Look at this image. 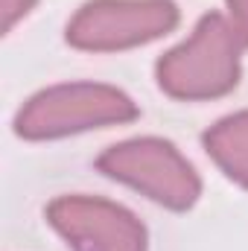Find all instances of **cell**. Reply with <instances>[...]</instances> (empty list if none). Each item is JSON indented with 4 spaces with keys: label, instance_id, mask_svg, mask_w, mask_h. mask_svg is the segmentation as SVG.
<instances>
[{
    "label": "cell",
    "instance_id": "8",
    "mask_svg": "<svg viewBox=\"0 0 248 251\" xmlns=\"http://www.w3.org/2000/svg\"><path fill=\"white\" fill-rule=\"evenodd\" d=\"M225 6H228L231 26L237 29V35L246 41V47H248V0H225Z\"/></svg>",
    "mask_w": 248,
    "mask_h": 251
},
{
    "label": "cell",
    "instance_id": "3",
    "mask_svg": "<svg viewBox=\"0 0 248 251\" xmlns=\"http://www.w3.org/2000/svg\"><path fill=\"white\" fill-rule=\"evenodd\" d=\"M97 170L170 210H190L201 196L193 164L164 137H131L114 143L97 158Z\"/></svg>",
    "mask_w": 248,
    "mask_h": 251
},
{
    "label": "cell",
    "instance_id": "1",
    "mask_svg": "<svg viewBox=\"0 0 248 251\" xmlns=\"http://www.w3.org/2000/svg\"><path fill=\"white\" fill-rule=\"evenodd\" d=\"M243 50L246 41L237 35L231 21L219 12H210L196 24L190 38L161 56L155 67L158 85L167 97L184 102L225 97L240 82Z\"/></svg>",
    "mask_w": 248,
    "mask_h": 251
},
{
    "label": "cell",
    "instance_id": "2",
    "mask_svg": "<svg viewBox=\"0 0 248 251\" xmlns=\"http://www.w3.org/2000/svg\"><path fill=\"white\" fill-rule=\"evenodd\" d=\"M134 100L102 82H64L38 91L15 117V134L24 140H56L67 134L131 123L137 117Z\"/></svg>",
    "mask_w": 248,
    "mask_h": 251
},
{
    "label": "cell",
    "instance_id": "7",
    "mask_svg": "<svg viewBox=\"0 0 248 251\" xmlns=\"http://www.w3.org/2000/svg\"><path fill=\"white\" fill-rule=\"evenodd\" d=\"M3 3V29L12 32L21 18H26L35 6V0H0Z\"/></svg>",
    "mask_w": 248,
    "mask_h": 251
},
{
    "label": "cell",
    "instance_id": "6",
    "mask_svg": "<svg viewBox=\"0 0 248 251\" xmlns=\"http://www.w3.org/2000/svg\"><path fill=\"white\" fill-rule=\"evenodd\" d=\"M213 164L240 187L248 190V111H237L210 126L201 137Z\"/></svg>",
    "mask_w": 248,
    "mask_h": 251
},
{
    "label": "cell",
    "instance_id": "4",
    "mask_svg": "<svg viewBox=\"0 0 248 251\" xmlns=\"http://www.w3.org/2000/svg\"><path fill=\"white\" fill-rule=\"evenodd\" d=\"M178 24L173 0H88L67 21L64 38L76 50L117 53L149 44Z\"/></svg>",
    "mask_w": 248,
    "mask_h": 251
},
{
    "label": "cell",
    "instance_id": "5",
    "mask_svg": "<svg viewBox=\"0 0 248 251\" xmlns=\"http://www.w3.org/2000/svg\"><path fill=\"white\" fill-rule=\"evenodd\" d=\"M47 222L73 251H146L143 222L117 201L99 196H59L47 204Z\"/></svg>",
    "mask_w": 248,
    "mask_h": 251
}]
</instances>
